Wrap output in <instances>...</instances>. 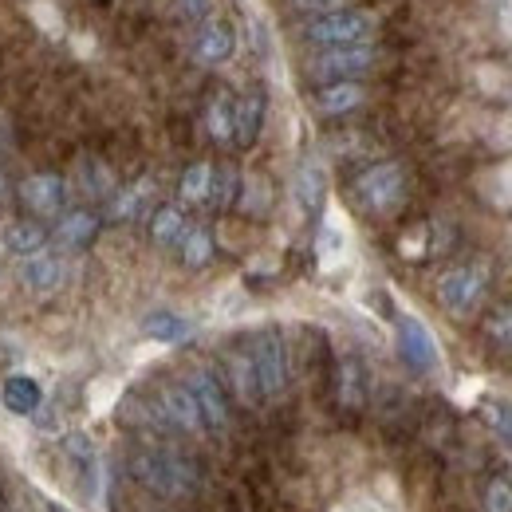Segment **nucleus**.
<instances>
[{
  "instance_id": "1",
  "label": "nucleus",
  "mask_w": 512,
  "mask_h": 512,
  "mask_svg": "<svg viewBox=\"0 0 512 512\" xmlns=\"http://www.w3.org/2000/svg\"><path fill=\"white\" fill-rule=\"evenodd\" d=\"M130 469H134V477H138L150 493L170 497V501H174V497H190L193 489H197V469H193V461L170 446L138 449L134 461H130Z\"/></svg>"
},
{
  "instance_id": "2",
  "label": "nucleus",
  "mask_w": 512,
  "mask_h": 512,
  "mask_svg": "<svg viewBox=\"0 0 512 512\" xmlns=\"http://www.w3.org/2000/svg\"><path fill=\"white\" fill-rule=\"evenodd\" d=\"M379 28V16L367 12V8H343V12H331V16H316L308 20L304 28V40L316 44V48H355V44H371Z\"/></svg>"
},
{
  "instance_id": "3",
  "label": "nucleus",
  "mask_w": 512,
  "mask_h": 512,
  "mask_svg": "<svg viewBox=\"0 0 512 512\" xmlns=\"http://www.w3.org/2000/svg\"><path fill=\"white\" fill-rule=\"evenodd\" d=\"M355 197H359V205H363L367 213H375V217L394 213V209L402 205V197H406V174H402V166H398V162H379V166L363 170V174L355 178Z\"/></svg>"
},
{
  "instance_id": "4",
  "label": "nucleus",
  "mask_w": 512,
  "mask_h": 512,
  "mask_svg": "<svg viewBox=\"0 0 512 512\" xmlns=\"http://www.w3.org/2000/svg\"><path fill=\"white\" fill-rule=\"evenodd\" d=\"M249 355H253L260 394L264 398H280L288 390V347H284V335L272 331V327H260L249 339Z\"/></svg>"
},
{
  "instance_id": "5",
  "label": "nucleus",
  "mask_w": 512,
  "mask_h": 512,
  "mask_svg": "<svg viewBox=\"0 0 512 512\" xmlns=\"http://www.w3.org/2000/svg\"><path fill=\"white\" fill-rule=\"evenodd\" d=\"M485 288H489V276H485L481 264H457V268L442 272L438 300H442V308H446L449 316H469V312L481 308Z\"/></svg>"
},
{
  "instance_id": "6",
  "label": "nucleus",
  "mask_w": 512,
  "mask_h": 512,
  "mask_svg": "<svg viewBox=\"0 0 512 512\" xmlns=\"http://www.w3.org/2000/svg\"><path fill=\"white\" fill-rule=\"evenodd\" d=\"M379 60V52L371 44H355V48H323L320 56L308 60V75L320 83H343V79H359L367 75Z\"/></svg>"
},
{
  "instance_id": "7",
  "label": "nucleus",
  "mask_w": 512,
  "mask_h": 512,
  "mask_svg": "<svg viewBox=\"0 0 512 512\" xmlns=\"http://www.w3.org/2000/svg\"><path fill=\"white\" fill-rule=\"evenodd\" d=\"M186 386H190L193 402L205 418V430H213V434L229 430V398H225V386L217 383V375L205 367H193L186 375Z\"/></svg>"
},
{
  "instance_id": "8",
  "label": "nucleus",
  "mask_w": 512,
  "mask_h": 512,
  "mask_svg": "<svg viewBox=\"0 0 512 512\" xmlns=\"http://www.w3.org/2000/svg\"><path fill=\"white\" fill-rule=\"evenodd\" d=\"M158 414L166 418V426L170 430H182V434H205V418H201V410H197V402H193L190 386L186 383H166L158 390Z\"/></svg>"
},
{
  "instance_id": "9",
  "label": "nucleus",
  "mask_w": 512,
  "mask_h": 512,
  "mask_svg": "<svg viewBox=\"0 0 512 512\" xmlns=\"http://www.w3.org/2000/svg\"><path fill=\"white\" fill-rule=\"evenodd\" d=\"M67 182L60 174H28L24 182H20V201L36 213V217H60L67 209Z\"/></svg>"
},
{
  "instance_id": "10",
  "label": "nucleus",
  "mask_w": 512,
  "mask_h": 512,
  "mask_svg": "<svg viewBox=\"0 0 512 512\" xmlns=\"http://www.w3.org/2000/svg\"><path fill=\"white\" fill-rule=\"evenodd\" d=\"M398 351H402V359L414 371H434L442 363V351H438L430 327L422 320H414V316H402L398 320Z\"/></svg>"
},
{
  "instance_id": "11",
  "label": "nucleus",
  "mask_w": 512,
  "mask_h": 512,
  "mask_svg": "<svg viewBox=\"0 0 512 512\" xmlns=\"http://www.w3.org/2000/svg\"><path fill=\"white\" fill-rule=\"evenodd\" d=\"M64 280H67V264H64V256L60 253H36V256H28L24 264H20V284L32 292V296H56L60 288H64Z\"/></svg>"
},
{
  "instance_id": "12",
  "label": "nucleus",
  "mask_w": 512,
  "mask_h": 512,
  "mask_svg": "<svg viewBox=\"0 0 512 512\" xmlns=\"http://www.w3.org/2000/svg\"><path fill=\"white\" fill-rule=\"evenodd\" d=\"M233 48H237V36H233V28H229V24H221V20H205V24L197 28V36H193V44H190L193 60H197L201 67L225 64V60L233 56Z\"/></svg>"
},
{
  "instance_id": "13",
  "label": "nucleus",
  "mask_w": 512,
  "mask_h": 512,
  "mask_svg": "<svg viewBox=\"0 0 512 512\" xmlns=\"http://www.w3.org/2000/svg\"><path fill=\"white\" fill-rule=\"evenodd\" d=\"M95 237H99V217H95L91 209H67V213L56 217V229H52L56 249L79 253V249H87Z\"/></svg>"
},
{
  "instance_id": "14",
  "label": "nucleus",
  "mask_w": 512,
  "mask_h": 512,
  "mask_svg": "<svg viewBox=\"0 0 512 512\" xmlns=\"http://www.w3.org/2000/svg\"><path fill=\"white\" fill-rule=\"evenodd\" d=\"M367 103V91H363V83L359 79H343V83H323L320 91H316V99H312V107L327 115V119H339V115H351V111H359Z\"/></svg>"
},
{
  "instance_id": "15",
  "label": "nucleus",
  "mask_w": 512,
  "mask_h": 512,
  "mask_svg": "<svg viewBox=\"0 0 512 512\" xmlns=\"http://www.w3.org/2000/svg\"><path fill=\"white\" fill-rule=\"evenodd\" d=\"M0 406L12 418H32L44 406V390H40V383L32 375H8L0 383Z\"/></svg>"
},
{
  "instance_id": "16",
  "label": "nucleus",
  "mask_w": 512,
  "mask_h": 512,
  "mask_svg": "<svg viewBox=\"0 0 512 512\" xmlns=\"http://www.w3.org/2000/svg\"><path fill=\"white\" fill-rule=\"evenodd\" d=\"M323 193H327V174H323L320 158H304L292 182V197L300 205V213H320Z\"/></svg>"
},
{
  "instance_id": "17",
  "label": "nucleus",
  "mask_w": 512,
  "mask_h": 512,
  "mask_svg": "<svg viewBox=\"0 0 512 512\" xmlns=\"http://www.w3.org/2000/svg\"><path fill=\"white\" fill-rule=\"evenodd\" d=\"M150 201H154V182L138 178V182H130V186L107 197V217L111 221H134V217H142L150 209Z\"/></svg>"
},
{
  "instance_id": "18",
  "label": "nucleus",
  "mask_w": 512,
  "mask_h": 512,
  "mask_svg": "<svg viewBox=\"0 0 512 512\" xmlns=\"http://www.w3.org/2000/svg\"><path fill=\"white\" fill-rule=\"evenodd\" d=\"M0 245L12 256L28 260V256L44 253L48 249V229L40 221H8L4 233H0Z\"/></svg>"
},
{
  "instance_id": "19",
  "label": "nucleus",
  "mask_w": 512,
  "mask_h": 512,
  "mask_svg": "<svg viewBox=\"0 0 512 512\" xmlns=\"http://www.w3.org/2000/svg\"><path fill=\"white\" fill-rule=\"evenodd\" d=\"M225 371H229V386H233V394H237V402H245V406H256L264 394H260V383H256V367H253V355H249V347H241V351H229L225 355Z\"/></svg>"
},
{
  "instance_id": "20",
  "label": "nucleus",
  "mask_w": 512,
  "mask_h": 512,
  "mask_svg": "<svg viewBox=\"0 0 512 512\" xmlns=\"http://www.w3.org/2000/svg\"><path fill=\"white\" fill-rule=\"evenodd\" d=\"M260 127H264V95L260 91H249L233 103V142L241 146H253L260 138Z\"/></svg>"
},
{
  "instance_id": "21",
  "label": "nucleus",
  "mask_w": 512,
  "mask_h": 512,
  "mask_svg": "<svg viewBox=\"0 0 512 512\" xmlns=\"http://www.w3.org/2000/svg\"><path fill=\"white\" fill-rule=\"evenodd\" d=\"M75 190L83 193V197H91V201H103V197H111L119 186H115V174H111L107 162L83 158V162H75Z\"/></svg>"
},
{
  "instance_id": "22",
  "label": "nucleus",
  "mask_w": 512,
  "mask_h": 512,
  "mask_svg": "<svg viewBox=\"0 0 512 512\" xmlns=\"http://www.w3.org/2000/svg\"><path fill=\"white\" fill-rule=\"evenodd\" d=\"M142 335H150L158 343H186L193 335V320L178 316V312H150L142 320Z\"/></svg>"
},
{
  "instance_id": "23",
  "label": "nucleus",
  "mask_w": 512,
  "mask_h": 512,
  "mask_svg": "<svg viewBox=\"0 0 512 512\" xmlns=\"http://www.w3.org/2000/svg\"><path fill=\"white\" fill-rule=\"evenodd\" d=\"M186 213L178 209V205H162L158 213H154V221H150V237H154V245H162V249H174V245H182V237H186Z\"/></svg>"
},
{
  "instance_id": "24",
  "label": "nucleus",
  "mask_w": 512,
  "mask_h": 512,
  "mask_svg": "<svg viewBox=\"0 0 512 512\" xmlns=\"http://www.w3.org/2000/svg\"><path fill=\"white\" fill-rule=\"evenodd\" d=\"M233 95L229 91H217L209 103H205V130L213 142H233Z\"/></svg>"
},
{
  "instance_id": "25",
  "label": "nucleus",
  "mask_w": 512,
  "mask_h": 512,
  "mask_svg": "<svg viewBox=\"0 0 512 512\" xmlns=\"http://www.w3.org/2000/svg\"><path fill=\"white\" fill-rule=\"evenodd\" d=\"M339 402L347 410H359L367 402V375H363V363L355 355H347L339 363Z\"/></svg>"
},
{
  "instance_id": "26",
  "label": "nucleus",
  "mask_w": 512,
  "mask_h": 512,
  "mask_svg": "<svg viewBox=\"0 0 512 512\" xmlns=\"http://www.w3.org/2000/svg\"><path fill=\"white\" fill-rule=\"evenodd\" d=\"M316 256H320V268H339L343 256H347V229L327 217L320 225V237H316Z\"/></svg>"
},
{
  "instance_id": "27",
  "label": "nucleus",
  "mask_w": 512,
  "mask_h": 512,
  "mask_svg": "<svg viewBox=\"0 0 512 512\" xmlns=\"http://www.w3.org/2000/svg\"><path fill=\"white\" fill-rule=\"evenodd\" d=\"M209 190H213V166H209V162H193L190 170L182 174V186H178L182 201H186V205H205V201H209Z\"/></svg>"
},
{
  "instance_id": "28",
  "label": "nucleus",
  "mask_w": 512,
  "mask_h": 512,
  "mask_svg": "<svg viewBox=\"0 0 512 512\" xmlns=\"http://www.w3.org/2000/svg\"><path fill=\"white\" fill-rule=\"evenodd\" d=\"M178 249H182V260H186V268H205V264L213 260V233H209L205 225H190Z\"/></svg>"
},
{
  "instance_id": "29",
  "label": "nucleus",
  "mask_w": 512,
  "mask_h": 512,
  "mask_svg": "<svg viewBox=\"0 0 512 512\" xmlns=\"http://www.w3.org/2000/svg\"><path fill=\"white\" fill-rule=\"evenodd\" d=\"M237 197H241V174H237L233 166H217V170H213L209 205H213V209H229V205H237Z\"/></svg>"
},
{
  "instance_id": "30",
  "label": "nucleus",
  "mask_w": 512,
  "mask_h": 512,
  "mask_svg": "<svg viewBox=\"0 0 512 512\" xmlns=\"http://www.w3.org/2000/svg\"><path fill=\"white\" fill-rule=\"evenodd\" d=\"M115 402H119V383L95 379V383L87 386V406H91V414H107Z\"/></svg>"
},
{
  "instance_id": "31",
  "label": "nucleus",
  "mask_w": 512,
  "mask_h": 512,
  "mask_svg": "<svg viewBox=\"0 0 512 512\" xmlns=\"http://www.w3.org/2000/svg\"><path fill=\"white\" fill-rule=\"evenodd\" d=\"M241 209L245 213H253V217H260L264 209H268V186L260 182V178H241Z\"/></svg>"
},
{
  "instance_id": "32",
  "label": "nucleus",
  "mask_w": 512,
  "mask_h": 512,
  "mask_svg": "<svg viewBox=\"0 0 512 512\" xmlns=\"http://www.w3.org/2000/svg\"><path fill=\"white\" fill-rule=\"evenodd\" d=\"M292 12L300 16H331V12H343V8H355V0H288Z\"/></svg>"
},
{
  "instance_id": "33",
  "label": "nucleus",
  "mask_w": 512,
  "mask_h": 512,
  "mask_svg": "<svg viewBox=\"0 0 512 512\" xmlns=\"http://www.w3.org/2000/svg\"><path fill=\"white\" fill-rule=\"evenodd\" d=\"M485 418H489V426L497 430V438L512 449V406L509 402H489V406H485Z\"/></svg>"
},
{
  "instance_id": "34",
  "label": "nucleus",
  "mask_w": 512,
  "mask_h": 512,
  "mask_svg": "<svg viewBox=\"0 0 512 512\" xmlns=\"http://www.w3.org/2000/svg\"><path fill=\"white\" fill-rule=\"evenodd\" d=\"M67 457H71V461H79V465L87 469V465L99 457V449H95V442H91L83 430H75V434H67Z\"/></svg>"
},
{
  "instance_id": "35",
  "label": "nucleus",
  "mask_w": 512,
  "mask_h": 512,
  "mask_svg": "<svg viewBox=\"0 0 512 512\" xmlns=\"http://www.w3.org/2000/svg\"><path fill=\"white\" fill-rule=\"evenodd\" d=\"M485 512H512V485L509 481H489L485 489Z\"/></svg>"
},
{
  "instance_id": "36",
  "label": "nucleus",
  "mask_w": 512,
  "mask_h": 512,
  "mask_svg": "<svg viewBox=\"0 0 512 512\" xmlns=\"http://www.w3.org/2000/svg\"><path fill=\"white\" fill-rule=\"evenodd\" d=\"M489 339L501 343L505 351H512V304L509 308H501V312L489 320Z\"/></svg>"
},
{
  "instance_id": "37",
  "label": "nucleus",
  "mask_w": 512,
  "mask_h": 512,
  "mask_svg": "<svg viewBox=\"0 0 512 512\" xmlns=\"http://www.w3.org/2000/svg\"><path fill=\"white\" fill-rule=\"evenodd\" d=\"M331 512H386V505H379V501L367 497V493H351L343 505H335Z\"/></svg>"
},
{
  "instance_id": "38",
  "label": "nucleus",
  "mask_w": 512,
  "mask_h": 512,
  "mask_svg": "<svg viewBox=\"0 0 512 512\" xmlns=\"http://www.w3.org/2000/svg\"><path fill=\"white\" fill-rule=\"evenodd\" d=\"M178 8H182V16H186V20H205L209 0H178Z\"/></svg>"
},
{
  "instance_id": "39",
  "label": "nucleus",
  "mask_w": 512,
  "mask_h": 512,
  "mask_svg": "<svg viewBox=\"0 0 512 512\" xmlns=\"http://www.w3.org/2000/svg\"><path fill=\"white\" fill-rule=\"evenodd\" d=\"M379 489H383V493H386V497H383V505H398V485H394L390 477H383V481H379Z\"/></svg>"
},
{
  "instance_id": "40",
  "label": "nucleus",
  "mask_w": 512,
  "mask_h": 512,
  "mask_svg": "<svg viewBox=\"0 0 512 512\" xmlns=\"http://www.w3.org/2000/svg\"><path fill=\"white\" fill-rule=\"evenodd\" d=\"M12 146V127H8V119H4V111H0V154Z\"/></svg>"
},
{
  "instance_id": "41",
  "label": "nucleus",
  "mask_w": 512,
  "mask_h": 512,
  "mask_svg": "<svg viewBox=\"0 0 512 512\" xmlns=\"http://www.w3.org/2000/svg\"><path fill=\"white\" fill-rule=\"evenodd\" d=\"M4 193H8V182H4V170H0V197H4Z\"/></svg>"
},
{
  "instance_id": "42",
  "label": "nucleus",
  "mask_w": 512,
  "mask_h": 512,
  "mask_svg": "<svg viewBox=\"0 0 512 512\" xmlns=\"http://www.w3.org/2000/svg\"><path fill=\"white\" fill-rule=\"evenodd\" d=\"M48 512H67L64 505H48Z\"/></svg>"
}]
</instances>
